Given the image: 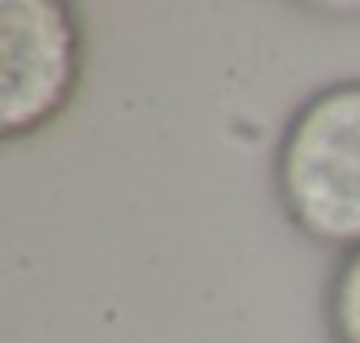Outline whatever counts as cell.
Here are the masks:
<instances>
[{
	"mask_svg": "<svg viewBox=\"0 0 360 343\" xmlns=\"http://www.w3.org/2000/svg\"><path fill=\"white\" fill-rule=\"evenodd\" d=\"M272 195L283 220L335 255L360 248V78L304 96L272 145Z\"/></svg>",
	"mask_w": 360,
	"mask_h": 343,
	"instance_id": "6da1fadb",
	"label": "cell"
},
{
	"mask_svg": "<svg viewBox=\"0 0 360 343\" xmlns=\"http://www.w3.org/2000/svg\"><path fill=\"white\" fill-rule=\"evenodd\" d=\"M89 29L68 0H0V138H39L78 103Z\"/></svg>",
	"mask_w": 360,
	"mask_h": 343,
	"instance_id": "7a4b0ae2",
	"label": "cell"
},
{
	"mask_svg": "<svg viewBox=\"0 0 360 343\" xmlns=\"http://www.w3.org/2000/svg\"><path fill=\"white\" fill-rule=\"evenodd\" d=\"M321 318L332 343H360V248L335 255L321 290Z\"/></svg>",
	"mask_w": 360,
	"mask_h": 343,
	"instance_id": "3957f363",
	"label": "cell"
}]
</instances>
